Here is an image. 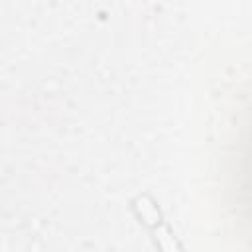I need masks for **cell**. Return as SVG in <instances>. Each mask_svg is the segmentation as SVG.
Instances as JSON below:
<instances>
[{"label":"cell","mask_w":252,"mask_h":252,"mask_svg":"<svg viewBox=\"0 0 252 252\" xmlns=\"http://www.w3.org/2000/svg\"><path fill=\"white\" fill-rule=\"evenodd\" d=\"M154 232H156V240L159 242V246H161L163 252H181L179 246H177V242H175L173 236L169 234L167 226L158 224V226H154Z\"/></svg>","instance_id":"2"},{"label":"cell","mask_w":252,"mask_h":252,"mask_svg":"<svg viewBox=\"0 0 252 252\" xmlns=\"http://www.w3.org/2000/svg\"><path fill=\"white\" fill-rule=\"evenodd\" d=\"M134 207H136L138 215H140L150 226H158V224H161V222H159V213H158V209L154 207V203H152L150 199L140 197V199L134 201Z\"/></svg>","instance_id":"1"}]
</instances>
